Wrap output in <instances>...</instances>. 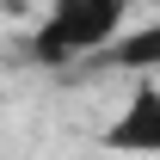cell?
Segmentation results:
<instances>
[{
  "label": "cell",
  "instance_id": "obj_1",
  "mask_svg": "<svg viewBox=\"0 0 160 160\" xmlns=\"http://www.w3.org/2000/svg\"><path fill=\"white\" fill-rule=\"evenodd\" d=\"M123 25H129V0H49V12L31 31V62L37 68L86 62V56H99Z\"/></svg>",
  "mask_w": 160,
  "mask_h": 160
},
{
  "label": "cell",
  "instance_id": "obj_2",
  "mask_svg": "<svg viewBox=\"0 0 160 160\" xmlns=\"http://www.w3.org/2000/svg\"><path fill=\"white\" fill-rule=\"evenodd\" d=\"M105 142H111V154H160V80L154 74H136L129 105Z\"/></svg>",
  "mask_w": 160,
  "mask_h": 160
},
{
  "label": "cell",
  "instance_id": "obj_3",
  "mask_svg": "<svg viewBox=\"0 0 160 160\" xmlns=\"http://www.w3.org/2000/svg\"><path fill=\"white\" fill-rule=\"evenodd\" d=\"M99 56H111V68L129 74V80H136V74H154V68H160V25H136V31L123 25Z\"/></svg>",
  "mask_w": 160,
  "mask_h": 160
}]
</instances>
